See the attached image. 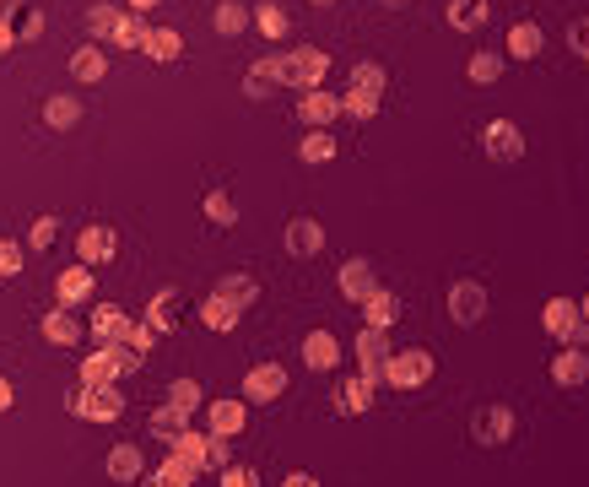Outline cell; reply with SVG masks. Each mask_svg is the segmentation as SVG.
Here are the masks:
<instances>
[{
  "label": "cell",
  "mask_w": 589,
  "mask_h": 487,
  "mask_svg": "<svg viewBox=\"0 0 589 487\" xmlns=\"http://www.w3.org/2000/svg\"><path fill=\"white\" fill-rule=\"evenodd\" d=\"M503 65H508V55H492V49H481V55H471V65H465V76H471L476 87H492L503 76Z\"/></svg>",
  "instance_id": "e575fe53"
},
{
  "label": "cell",
  "mask_w": 589,
  "mask_h": 487,
  "mask_svg": "<svg viewBox=\"0 0 589 487\" xmlns=\"http://www.w3.org/2000/svg\"><path fill=\"white\" fill-rule=\"evenodd\" d=\"M76 120H82V98H71V92H55V98L44 103V125H55V130H71Z\"/></svg>",
  "instance_id": "1f68e13d"
},
{
  "label": "cell",
  "mask_w": 589,
  "mask_h": 487,
  "mask_svg": "<svg viewBox=\"0 0 589 487\" xmlns=\"http://www.w3.org/2000/svg\"><path fill=\"white\" fill-rule=\"evenodd\" d=\"M341 114H346V120H357V125H363V120H373V114H379V92L346 87V92H341Z\"/></svg>",
  "instance_id": "836d02e7"
},
{
  "label": "cell",
  "mask_w": 589,
  "mask_h": 487,
  "mask_svg": "<svg viewBox=\"0 0 589 487\" xmlns=\"http://www.w3.org/2000/svg\"><path fill=\"white\" fill-rule=\"evenodd\" d=\"M130 331H136V320H130L119 304L92 309V336H98V347H119V341H130Z\"/></svg>",
  "instance_id": "4fadbf2b"
},
{
  "label": "cell",
  "mask_w": 589,
  "mask_h": 487,
  "mask_svg": "<svg viewBox=\"0 0 589 487\" xmlns=\"http://www.w3.org/2000/svg\"><path fill=\"white\" fill-rule=\"evenodd\" d=\"M395 320H400V298L390 293V287H379V293L363 304V325H373V331H390Z\"/></svg>",
  "instance_id": "484cf974"
},
{
  "label": "cell",
  "mask_w": 589,
  "mask_h": 487,
  "mask_svg": "<svg viewBox=\"0 0 589 487\" xmlns=\"http://www.w3.org/2000/svg\"><path fill=\"white\" fill-rule=\"evenodd\" d=\"M541 331L552 341H562V347H589V320H584V309L573 304V298H546Z\"/></svg>",
  "instance_id": "6da1fadb"
},
{
  "label": "cell",
  "mask_w": 589,
  "mask_h": 487,
  "mask_svg": "<svg viewBox=\"0 0 589 487\" xmlns=\"http://www.w3.org/2000/svg\"><path fill=\"white\" fill-rule=\"evenodd\" d=\"M325 71H330V55H325V49H314V44L281 55V87L314 92V87H325Z\"/></svg>",
  "instance_id": "3957f363"
},
{
  "label": "cell",
  "mask_w": 589,
  "mask_h": 487,
  "mask_svg": "<svg viewBox=\"0 0 589 487\" xmlns=\"http://www.w3.org/2000/svg\"><path fill=\"white\" fill-rule=\"evenodd\" d=\"M254 28L265 38H287V11H281L276 0H265V6H254Z\"/></svg>",
  "instance_id": "60d3db41"
},
{
  "label": "cell",
  "mask_w": 589,
  "mask_h": 487,
  "mask_svg": "<svg viewBox=\"0 0 589 487\" xmlns=\"http://www.w3.org/2000/svg\"><path fill=\"white\" fill-rule=\"evenodd\" d=\"M11 401H17V390H11V379H6V374H0V412H6V406H11Z\"/></svg>",
  "instance_id": "db71d44e"
},
{
  "label": "cell",
  "mask_w": 589,
  "mask_h": 487,
  "mask_svg": "<svg viewBox=\"0 0 589 487\" xmlns=\"http://www.w3.org/2000/svg\"><path fill=\"white\" fill-rule=\"evenodd\" d=\"M298 157L303 163H330V157H336V136H330V130H309V136L298 141Z\"/></svg>",
  "instance_id": "74e56055"
},
{
  "label": "cell",
  "mask_w": 589,
  "mask_h": 487,
  "mask_svg": "<svg viewBox=\"0 0 589 487\" xmlns=\"http://www.w3.org/2000/svg\"><path fill=\"white\" fill-rule=\"evenodd\" d=\"M71 76L76 82H103V76H109V55H103L98 44H82L71 55Z\"/></svg>",
  "instance_id": "83f0119b"
},
{
  "label": "cell",
  "mask_w": 589,
  "mask_h": 487,
  "mask_svg": "<svg viewBox=\"0 0 589 487\" xmlns=\"http://www.w3.org/2000/svg\"><path fill=\"white\" fill-rule=\"evenodd\" d=\"M152 433L163 444H173V439H184V433H190V412H184V406H173V401H163L152 412Z\"/></svg>",
  "instance_id": "4316f807"
},
{
  "label": "cell",
  "mask_w": 589,
  "mask_h": 487,
  "mask_svg": "<svg viewBox=\"0 0 589 487\" xmlns=\"http://www.w3.org/2000/svg\"><path fill=\"white\" fill-rule=\"evenodd\" d=\"M125 6H130V11H141V17H146V11L157 6V0H125Z\"/></svg>",
  "instance_id": "9f6ffc18"
},
{
  "label": "cell",
  "mask_w": 589,
  "mask_h": 487,
  "mask_svg": "<svg viewBox=\"0 0 589 487\" xmlns=\"http://www.w3.org/2000/svg\"><path fill=\"white\" fill-rule=\"evenodd\" d=\"M55 239H60V217H49V212H44V217H33V228H28V244H33V249H49Z\"/></svg>",
  "instance_id": "ee69618b"
},
{
  "label": "cell",
  "mask_w": 589,
  "mask_h": 487,
  "mask_svg": "<svg viewBox=\"0 0 589 487\" xmlns=\"http://www.w3.org/2000/svg\"><path fill=\"white\" fill-rule=\"evenodd\" d=\"M395 358L390 347V331H373V325H363L357 331V363H363V374L373 379V385H384V363Z\"/></svg>",
  "instance_id": "9c48e42d"
},
{
  "label": "cell",
  "mask_w": 589,
  "mask_h": 487,
  "mask_svg": "<svg viewBox=\"0 0 589 487\" xmlns=\"http://www.w3.org/2000/svg\"><path fill=\"white\" fill-rule=\"evenodd\" d=\"M206 217L217 222V228H238V201L227 190H206Z\"/></svg>",
  "instance_id": "f35d334b"
},
{
  "label": "cell",
  "mask_w": 589,
  "mask_h": 487,
  "mask_svg": "<svg viewBox=\"0 0 589 487\" xmlns=\"http://www.w3.org/2000/svg\"><path fill=\"white\" fill-rule=\"evenodd\" d=\"M217 477H222V487H260L254 466H227V471H217Z\"/></svg>",
  "instance_id": "7dc6e473"
},
{
  "label": "cell",
  "mask_w": 589,
  "mask_h": 487,
  "mask_svg": "<svg viewBox=\"0 0 589 487\" xmlns=\"http://www.w3.org/2000/svg\"><path fill=\"white\" fill-rule=\"evenodd\" d=\"M55 293H60V309L87 304V298H92V266H71V271H60Z\"/></svg>",
  "instance_id": "603a6c76"
},
{
  "label": "cell",
  "mask_w": 589,
  "mask_h": 487,
  "mask_svg": "<svg viewBox=\"0 0 589 487\" xmlns=\"http://www.w3.org/2000/svg\"><path fill=\"white\" fill-rule=\"evenodd\" d=\"M390 6H406V0H390Z\"/></svg>",
  "instance_id": "91938a15"
},
{
  "label": "cell",
  "mask_w": 589,
  "mask_h": 487,
  "mask_svg": "<svg viewBox=\"0 0 589 487\" xmlns=\"http://www.w3.org/2000/svg\"><path fill=\"white\" fill-rule=\"evenodd\" d=\"M146 55H152L157 65H173L184 55V38H179V28H152V38H146Z\"/></svg>",
  "instance_id": "d6a6232c"
},
{
  "label": "cell",
  "mask_w": 589,
  "mask_h": 487,
  "mask_svg": "<svg viewBox=\"0 0 589 487\" xmlns=\"http://www.w3.org/2000/svg\"><path fill=\"white\" fill-rule=\"evenodd\" d=\"M44 33V11H28V22H22V38H38Z\"/></svg>",
  "instance_id": "f5cc1de1"
},
{
  "label": "cell",
  "mask_w": 589,
  "mask_h": 487,
  "mask_svg": "<svg viewBox=\"0 0 589 487\" xmlns=\"http://www.w3.org/2000/svg\"><path fill=\"white\" fill-rule=\"evenodd\" d=\"M0 6H6V0H0Z\"/></svg>",
  "instance_id": "94428289"
},
{
  "label": "cell",
  "mask_w": 589,
  "mask_h": 487,
  "mask_svg": "<svg viewBox=\"0 0 589 487\" xmlns=\"http://www.w3.org/2000/svg\"><path fill=\"white\" fill-rule=\"evenodd\" d=\"M249 22H254V11H249V6H238V0H222V6L211 11V28H217L222 38H238V33L249 28Z\"/></svg>",
  "instance_id": "f546056e"
},
{
  "label": "cell",
  "mask_w": 589,
  "mask_h": 487,
  "mask_svg": "<svg viewBox=\"0 0 589 487\" xmlns=\"http://www.w3.org/2000/svg\"><path fill=\"white\" fill-rule=\"evenodd\" d=\"M487 309H492V293L481 282H471V276H460V282H449V320L454 325H481L487 320Z\"/></svg>",
  "instance_id": "8992f818"
},
{
  "label": "cell",
  "mask_w": 589,
  "mask_h": 487,
  "mask_svg": "<svg viewBox=\"0 0 589 487\" xmlns=\"http://www.w3.org/2000/svg\"><path fill=\"white\" fill-rule=\"evenodd\" d=\"M206 412H211V433L217 439H238L249 423V401H211Z\"/></svg>",
  "instance_id": "ffe728a7"
},
{
  "label": "cell",
  "mask_w": 589,
  "mask_h": 487,
  "mask_svg": "<svg viewBox=\"0 0 589 487\" xmlns=\"http://www.w3.org/2000/svg\"><path fill=\"white\" fill-rule=\"evenodd\" d=\"M125 347H130V352H136V358H146V352H152V347H157V331H152V325H146V320H141V325H136V331H130V341H125Z\"/></svg>",
  "instance_id": "bcb514c9"
},
{
  "label": "cell",
  "mask_w": 589,
  "mask_h": 487,
  "mask_svg": "<svg viewBox=\"0 0 589 487\" xmlns=\"http://www.w3.org/2000/svg\"><path fill=\"white\" fill-rule=\"evenodd\" d=\"M336 282H341V298H352V304H368V298L379 293V271H373V260H363V255L346 260Z\"/></svg>",
  "instance_id": "7c38bea8"
},
{
  "label": "cell",
  "mask_w": 589,
  "mask_h": 487,
  "mask_svg": "<svg viewBox=\"0 0 589 487\" xmlns=\"http://www.w3.org/2000/svg\"><path fill=\"white\" fill-rule=\"evenodd\" d=\"M492 22V0H449V28L454 33H476Z\"/></svg>",
  "instance_id": "44dd1931"
},
{
  "label": "cell",
  "mask_w": 589,
  "mask_h": 487,
  "mask_svg": "<svg viewBox=\"0 0 589 487\" xmlns=\"http://www.w3.org/2000/svg\"><path fill=\"white\" fill-rule=\"evenodd\" d=\"M157 471H163V477H168L173 487H190V482H195L206 466H200V460H184V455H173V450H168V460H163Z\"/></svg>",
  "instance_id": "ab89813d"
},
{
  "label": "cell",
  "mask_w": 589,
  "mask_h": 487,
  "mask_svg": "<svg viewBox=\"0 0 589 487\" xmlns=\"http://www.w3.org/2000/svg\"><path fill=\"white\" fill-rule=\"evenodd\" d=\"M433 368L438 358L427 347H400L390 363H384V385H395V390H422L427 379H433Z\"/></svg>",
  "instance_id": "277c9868"
},
{
  "label": "cell",
  "mask_w": 589,
  "mask_h": 487,
  "mask_svg": "<svg viewBox=\"0 0 589 487\" xmlns=\"http://www.w3.org/2000/svg\"><path fill=\"white\" fill-rule=\"evenodd\" d=\"M481 152H487L492 163H519V157H525V130L514 120H492L481 130Z\"/></svg>",
  "instance_id": "52a82bcc"
},
{
  "label": "cell",
  "mask_w": 589,
  "mask_h": 487,
  "mask_svg": "<svg viewBox=\"0 0 589 487\" xmlns=\"http://www.w3.org/2000/svg\"><path fill=\"white\" fill-rule=\"evenodd\" d=\"M541 49H546V33L535 28V22H514V28H508V49H503L508 60H535Z\"/></svg>",
  "instance_id": "cb8c5ba5"
},
{
  "label": "cell",
  "mask_w": 589,
  "mask_h": 487,
  "mask_svg": "<svg viewBox=\"0 0 589 487\" xmlns=\"http://www.w3.org/2000/svg\"><path fill=\"white\" fill-rule=\"evenodd\" d=\"M119 22H125V11H119V6H92V11H87V33L103 38V44H114Z\"/></svg>",
  "instance_id": "d590c367"
},
{
  "label": "cell",
  "mask_w": 589,
  "mask_h": 487,
  "mask_svg": "<svg viewBox=\"0 0 589 487\" xmlns=\"http://www.w3.org/2000/svg\"><path fill=\"white\" fill-rule=\"evenodd\" d=\"M373 390H379V385H373L368 374L346 379V385H341V396H336V412H341V417H363L368 406H373Z\"/></svg>",
  "instance_id": "7402d4cb"
},
{
  "label": "cell",
  "mask_w": 589,
  "mask_h": 487,
  "mask_svg": "<svg viewBox=\"0 0 589 487\" xmlns=\"http://www.w3.org/2000/svg\"><path fill=\"white\" fill-rule=\"evenodd\" d=\"M584 379H589V352H584V347H562L557 358H552V385L579 390Z\"/></svg>",
  "instance_id": "2e32d148"
},
{
  "label": "cell",
  "mask_w": 589,
  "mask_h": 487,
  "mask_svg": "<svg viewBox=\"0 0 589 487\" xmlns=\"http://www.w3.org/2000/svg\"><path fill=\"white\" fill-rule=\"evenodd\" d=\"M141 482H146V487H173V482L163 477V471H146V477H141Z\"/></svg>",
  "instance_id": "11a10c76"
},
{
  "label": "cell",
  "mask_w": 589,
  "mask_h": 487,
  "mask_svg": "<svg viewBox=\"0 0 589 487\" xmlns=\"http://www.w3.org/2000/svg\"><path fill=\"white\" fill-rule=\"evenodd\" d=\"M281 244H287L292 260H314L319 249H325V228H319V217H292L287 233H281Z\"/></svg>",
  "instance_id": "8fae6325"
},
{
  "label": "cell",
  "mask_w": 589,
  "mask_h": 487,
  "mask_svg": "<svg viewBox=\"0 0 589 487\" xmlns=\"http://www.w3.org/2000/svg\"><path fill=\"white\" fill-rule=\"evenodd\" d=\"M568 44H573V55H579V60H589V17H579L568 28Z\"/></svg>",
  "instance_id": "681fc988"
},
{
  "label": "cell",
  "mask_w": 589,
  "mask_h": 487,
  "mask_svg": "<svg viewBox=\"0 0 589 487\" xmlns=\"http://www.w3.org/2000/svg\"><path fill=\"white\" fill-rule=\"evenodd\" d=\"M76 255H82V266H109V260L119 255V233L109 228V222H92V228L76 233Z\"/></svg>",
  "instance_id": "30bf717a"
},
{
  "label": "cell",
  "mask_w": 589,
  "mask_h": 487,
  "mask_svg": "<svg viewBox=\"0 0 589 487\" xmlns=\"http://www.w3.org/2000/svg\"><path fill=\"white\" fill-rule=\"evenodd\" d=\"M168 401L184 406V412H195V406H206V390H200L195 379H173V385H168Z\"/></svg>",
  "instance_id": "7bdbcfd3"
},
{
  "label": "cell",
  "mask_w": 589,
  "mask_h": 487,
  "mask_svg": "<svg viewBox=\"0 0 589 487\" xmlns=\"http://www.w3.org/2000/svg\"><path fill=\"white\" fill-rule=\"evenodd\" d=\"M303 363H309L314 374H330V368L341 363V341L330 331H309V336H303Z\"/></svg>",
  "instance_id": "e0dca14e"
},
{
  "label": "cell",
  "mask_w": 589,
  "mask_h": 487,
  "mask_svg": "<svg viewBox=\"0 0 589 487\" xmlns=\"http://www.w3.org/2000/svg\"><path fill=\"white\" fill-rule=\"evenodd\" d=\"M314 6H336V0H314Z\"/></svg>",
  "instance_id": "680465c9"
},
{
  "label": "cell",
  "mask_w": 589,
  "mask_h": 487,
  "mask_svg": "<svg viewBox=\"0 0 589 487\" xmlns=\"http://www.w3.org/2000/svg\"><path fill=\"white\" fill-rule=\"evenodd\" d=\"M11 49H17V28H11L6 17H0V55H11Z\"/></svg>",
  "instance_id": "f907efd6"
},
{
  "label": "cell",
  "mask_w": 589,
  "mask_h": 487,
  "mask_svg": "<svg viewBox=\"0 0 589 487\" xmlns=\"http://www.w3.org/2000/svg\"><path fill=\"white\" fill-rule=\"evenodd\" d=\"M146 38H152L146 17L141 11H125V22H119V33H114V49H146Z\"/></svg>",
  "instance_id": "8d00e7d4"
},
{
  "label": "cell",
  "mask_w": 589,
  "mask_h": 487,
  "mask_svg": "<svg viewBox=\"0 0 589 487\" xmlns=\"http://www.w3.org/2000/svg\"><path fill=\"white\" fill-rule=\"evenodd\" d=\"M179 304H184L179 287H163V293L146 304V325H152L157 336H173V331H179Z\"/></svg>",
  "instance_id": "d6986e66"
},
{
  "label": "cell",
  "mask_w": 589,
  "mask_h": 487,
  "mask_svg": "<svg viewBox=\"0 0 589 487\" xmlns=\"http://www.w3.org/2000/svg\"><path fill=\"white\" fill-rule=\"evenodd\" d=\"M44 341H49V347H76V341H82V325H76V314H71V309L44 314Z\"/></svg>",
  "instance_id": "f1b7e54d"
},
{
  "label": "cell",
  "mask_w": 589,
  "mask_h": 487,
  "mask_svg": "<svg viewBox=\"0 0 589 487\" xmlns=\"http://www.w3.org/2000/svg\"><path fill=\"white\" fill-rule=\"evenodd\" d=\"M514 428H519V417H514V406H503V401H487V406H476V412H471V439L487 444V450L508 444V439H514Z\"/></svg>",
  "instance_id": "5b68a950"
},
{
  "label": "cell",
  "mask_w": 589,
  "mask_h": 487,
  "mask_svg": "<svg viewBox=\"0 0 589 487\" xmlns=\"http://www.w3.org/2000/svg\"><path fill=\"white\" fill-rule=\"evenodd\" d=\"M341 114V92H325V87H314V92H303L298 98V120L309 125V130H325L330 120Z\"/></svg>",
  "instance_id": "5bb4252c"
},
{
  "label": "cell",
  "mask_w": 589,
  "mask_h": 487,
  "mask_svg": "<svg viewBox=\"0 0 589 487\" xmlns=\"http://www.w3.org/2000/svg\"><path fill=\"white\" fill-rule=\"evenodd\" d=\"M217 298H227L233 309H249L254 298H260V282H254L249 271H227L222 282H217Z\"/></svg>",
  "instance_id": "d4e9b609"
},
{
  "label": "cell",
  "mask_w": 589,
  "mask_h": 487,
  "mask_svg": "<svg viewBox=\"0 0 589 487\" xmlns=\"http://www.w3.org/2000/svg\"><path fill=\"white\" fill-rule=\"evenodd\" d=\"M22 271V249L11 239H0V276H17Z\"/></svg>",
  "instance_id": "c3c4849f"
},
{
  "label": "cell",
  "mask_w": 589,
  "mask_h": 487,
  "mask_svg": "<svg viewBox=\"0 0 589 487\" xmlns=\"http://www.w3.org/2000/svg\"><path fill=\"white\" fill-rule=\"evenodd\" d=\"M281 396H287V368H281V363H254L249 374H244V401L271 406Z\"/></svg>",
  "instance_id": "ba28073f"
},
{
  "label": "cell",
  "mask_w": 589,
  "mask_h": 487,
  "mask_svg": "<svg viewBox=\"0 0 589 487\" xmlns=\"http://www.w3.org/2000/svg\"><path fill=\"white\" fill-rule=\"evenodd\" d=\"M352 87H363V92H384V87H390V76H384V65L357 60V65H352Z\"/></svg>",
  "instance_id": "b9f144b4"
},
{
  "label": "cell",
  "mask_w": 589,
  "mask_h": 487,
  "mask_svg": "<svg viewBox=\"0 0 589 487\" xmlns=\"http://www.w3.org/2000/svg\"><path fill=\"white\" fill-rule=\"evenodd\" d=\"M233 466V439H217L211 433V444H206V471H227Z\"/></svg>",
  "instance_id": "f6af8a7d"
},
{
  "label": "cell",
  "mask_w": 589,
  "mask_h": 487,
  "mask_svg": "<svg viewBox=\"0 0 589 487\" xmlns=\"http://www.w3.org/2000/svg\"><path fill=\"white\" fill-rule=\"evenodd\" d=\"M65 412L82 417V423H114V417H125V396H119V385H76L71 396H65Z\"/></svg>",
  "instance_id": "7a4b0ae2"
},
{
  "label": "cell",
  "mask_w": 589,
  "mask_h": 487,
  "mask_svg": "<svg viewBox=\"0 0 589 487\" xmlns=\"http://www.w3.org/2000/svg\"><path fill=\"white\" fill-rule=\"evenodd\" d=\"M579 309H584V320H589V293H584V298H579Z\"/></svg>",
  "instance_id": "6f0895ef"
},
{
  "label": "cell",
  "mask_w": 589,
  "mask_h": 487,
  "mask_svg": "<svg viewBox=\"0 0 589 487\" xmlns=\"http://www.w3.org/2000/svg\"><path fill=\"white\" fill-rule=\"evenodd\" d=\"M103 471H109L114 482H141V477H146V455H141V444H114L109 460H103Z\"/></svg>",
  "instance_id": "ac0fdd59"
},
{
  "label": "cell",
  "mask_w": 589,
  "mask_h": 487,
  "mask_svg": "<svg viewBox=\"0 0 589 487\" xmlns=\"http://www.w3.org/2000/svg\"><path fill=\"white\" fill-rule=\"evenodd\" d=\"M281 487H319V477H309V471H287V477H281Z\"/></svg>",
  "instance_id": "816d5d0a"
},
{
  "label": "cell",
  "mask_w": 589,
  "mask_h": 487,
  "mask_svg": "<svg viewBox=\"0 0 589 487\" xmlns=\"http://www.w3.org/2000/svg\"><path fill=\"white\" fill-rule=\"evenodd\" d=\"M276 87H281V55H260L244 71V98H276Z\"/></svg>",
  "instance_id": "9a60e30c"
},
{
  "label": "cell",
  "mask_w": 589,
  "mask_h": 487,
  "mask_svg": "<svg viewBox=\"0 0 589 487\" xmlns=\"http://www.w3.org/2000/svg\"><path fill=\"white\" fill-rule=\"evenodd\" d=\"M200 320H206V331H222V336H227L238 320H244V309H233L227 298H217V293H211L206 304H200Z\"/></svg>",
  "instance_id": "4dcf8cb0"
}]
</instances>
